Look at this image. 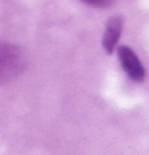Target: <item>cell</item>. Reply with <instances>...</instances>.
I'll use <instances>...</instances> for the list:
<instances>
[{
	"label": "cell",
	"mask_w": 149,
	"mask_h": 155,
	"mask_svg": "<svg viewBox=\"0 0 149 155\" xmlns=\"http://www.w3.org/2000/svg\"><path fill=\"white\" fill-rule=\"evenodd\" d=\"M82 2L88 3V5H93V7H111L114 3V0H82Z\"/></svg>",
	"instance_id": "277c9868"
},
{
	"label": "cell",
	"mask_w": 149,
	"mask_h": 155,
	"mask_svg": "<svg viewBox=\"0 0 149 155\" xmlns=\"http://www.w3.org/2000/svg\"><path fill=\"white\" fill-rule=\"evenodd\" d=\"M26 67V54L13 43L0 42V83L10 82L22 74Z\"/></svg>",
	"instance_id": "6da1fadb"
},
{
	"label": "cell",
	"mask_w": 149,
	"mask_h": 155,
	"mask_svg": "<svg viewBox=\"0 0 149 155\" xmlns=\"http://www.w3.org/2000/svg\"><path fill=\"white\" fill-rule=\"evenodd\" d=\"M122 31H124V16H120V15L112 16V18L107 21L104 34H103V50H104L107 54L114 53L119 38L122 35Z\"/></svg>",
	"instance_id": "3957f363"
},
{
	"label": "cell",
	"mask_w": 149,
	"mask_h": 155,
	"mask_svg": "<svg viewBox=\"0 0 149 155\" xmlns=\"http://www.w3.org/2000/svg\"><path fill=\"white\" fill-rule=\"evenodd\" d=\"M117 54H119L120 64H122V69L127 72V75L130 78L136 80V82L144 80L146 69H144V66L141 64L140 58L136 56V53H135L133 50L128 48V47H125V45H122V47H119Z\"/></svg>",
	"instance_id": "7a4b0ae2"
}]
</instances>
